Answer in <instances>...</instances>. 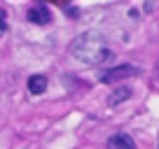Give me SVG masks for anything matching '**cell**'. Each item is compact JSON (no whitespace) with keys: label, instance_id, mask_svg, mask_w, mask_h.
<instances>
[{"label":"cell","instance_id":"5b68a950","mask_svg":"<svg viewBox=\"0 0 159 149\" xmlns=\"http://www.w3.org/2000/svg\"><path fill=\"white\" fill-rule=\"evenodd\" d=\"M45 89H47V77L45 74H30L28 77V91L33 96L45 93Z\"/></svg>","mask_w":159,"mask_h":149},{"label":"cell","instance_id":"3957f363","mask_svg":"<svg viewBox=\"0 0 159 149\" xmlns=\"http://www.w3.org/2000/svg\"><path fill=\"white\" fill-rule=\"evenodd\" d=\"M28 19L33 21V23H38V26H47L52 21V12L47 10L45 5H33L28 10Z\"/></svg>","mask_w":159,"mask_h":149},{"label":"cell","instance_id":"8992f818","mask_svg":"<svg viewBox=\"0 0 159 149\" xmlns=\"http://www.w3.org/2000/svg\"><path fill=\"white\" fill-rule=\"evenodd\" d=\"M131 98V89L129 86H122V89H117V91H112V96L108 98V105H119V103H124V100H129Z\"/></svg>","mask_w":159,"mask_h":149},{"label":"cell","instance_id":"52a82bcc","mask_svg":"<svg viewBox=\"0 0 159 149\" xmlns=\"http://www.w3.org/2000/svg\"><path fill=\"white\" fill-rule=\"evenodd\" d=\"M7 30V12L0 7V33H5Z\"/></svg>","mask_w":159,"mask_h":149},{"label":"cell","instance_id":"7a4b0ae2","mask_svg":"<svg viewBox=\"0 0 159 149\" xmlns=\"http://www.w3.org/2000/svg\"><path fill=\"white\" fill-rule=\"evenodd\" d=\"M138 72L140 70L134 68V65H119V68H110V70H105L103 74H98V79H101V84H115V82L134 77V74H138Z\"/></svg>","mask_w":159,"mask_h":149},{"label":"cell","instance_id":"277c9868","mask_svg":"<svg viewBox=\"0 0 159 149\" xmlns=\"http://www.w3.org/2000/svg\"><path fill=\"white\" fill-rule=\"evenodd\" d=\"M108 149H134V140L129 133H115L108 140Z\"/></svg>","mask_w":159,"mask_h":149},{"label":"cell","instance_id":"6da1fadb","mask_svg":"<svg viewBox=\"0 0 159 149\" xmlns=\"http://www.w3.org/2000/svg\"><path fill=\"white\" fill-rule=\"evenodd\" d=\"M70 56H73L77 63L84 65H103L112 61V49L108 47V42L96 33H84L75 37L73 45H70Z\"/></svg>","mask_w":159,"mask_h":149}]
</instances>
